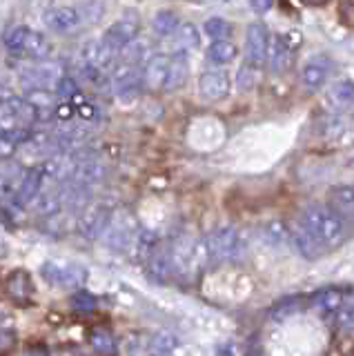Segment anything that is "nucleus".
<instances>
[{"mask_svg":"<svg viewBox=\"0 0 354 356\" xmlns=\"http://www.w3.org/2000/svg\"><path fill=\"white\" fill-rule=\"evenodd\" d=\"M27 33H29V29L23 27V25H16V27H12V29H7V31H5V36H3L5 47H7L9 51H12V54H23Z\"/></svg>","mask_w":354,"mask_h":356,"instance_id":"f704fd0d","label":"nucleus"},{"mask_svg":"<svg viewBox=\"0 0 354 356\" xmlns=\"http://www.w3.org/2000/svg\"><path fill=\"white\" fill-rule=\"evenodd\" d=\"M290 243L296 248V252L303 256V259H307V261H316V259H321L325 252L319 248V245L307 236V234L298 227V229H290Z\"/></svg>","mask_w":354,"mask_h":356,"instance_id":"cd10ccee","label":"nucleus"},{"mask_svg":"<svg viewBox=\"0 0 354 356\" xmlns=\"http://www.w3.org/2000/svg\"><path fill=\"white\" fill-rule=\"evenodd\" d=\"M352 165H354V161H352Z\"/></svg>","mask_w":354,"mask_h":356,"instance_id":"c03bdc74","label":"nucleus"},{"mask_svg":"<svg viewBox=\"0 0 354 356\" xmlns=\"http://www.w3.org/2000/svg\"><path fill=\"white\" fill-rule=\"evenodd\" d=\"M154 248H156V234H152L150 229H138L136 238H134L136 259L138 261H147Z\"/></svg>","mask_w":354,"mask_h":356,"instance_id":"72a5a7b5","label":"nucleus"},{"mask_svg":"<svg viewBox=\"0 0 354 356\" xmlns=\"http://www.w3.org/2000/svg\"><path fill=\"white\" fill-rule=\"evenodd\" d=\"M74 7H76V11H79L83 25H96V22L101 20L105 14L103 3H81V5H74Z\"/></svg>","mask_w":354,"mask_h":356,"instance_id":"c9c22d12","label":"nucleus"},{"mask_svg":"<svg viewBox=\"0 0 354 356\" xmlns=\"http://www.w3.org/2000/svg\"><path fill=\"white\" fill-rule=\"evenodd\" d=\"M42 183H45V167L36 165V167H31V170H27L23 183H20V189H18L16 205L25 207L29 203H34L42 189Z\"/></svg>","mask_w":354,"mask_h":356,"instance_id":"a211bd4d","label":"nucleus"},{"mask_svg":"<svg viewBox=\"0 0 354 356\" xmlns=\"http://www.w3.org/2000/svg\"><path fill=\"white\" fill-rule=\"evenodd\" d=\"M170 56L156 54L147 60L145 70H143V85L147 89H161L165 85V76H168Z\"/></svg>","mask_w":354,"mask_h":356,"instance_id":"4be33fe9","label":"nucleus"},{"mask_svg":"<svg viewBox=\"0 0 354 356\" xmlns=\"http://www.w3.org/2000/svg\"><path fill=\"white\" fill-rule=\"evenodd\" d=\"M270 31L263 22H252L248 27V36H246V56L248 63L252 67H261L268 60V51H270Z\"/></svg>","mask_w":354,"mask_h":356,"instance_id":"1a4fd4ad","label":"nucleus"},{"mask_svg":"<svg viewBox=\"0 0 354 356\" xmlns=\"http://www.w3.org/2000/svg\"><path fill=\"white\" fill-rule=\"evenodd\" d=\"M23 356H49V350L45 345H31V348L23 352Z\"/></svg>","mask_w":354,"mask_h":356,"instance_id":"79ce46f5","label":"nucleus"},{"mask_svg":"<svg viewBox=\"0 0 354 356\" xmlns=\"http://www.w3.org/2000/svg\"><path fill=\"white\" fill-rule=\"evenodd\" d=\"M42 276L47 278L49 283L58 285L63 289H74L81 287L87 281V270L83 265H56V263H45L42 265Z\"/></svg>","mask_w":354,"mask_h":356,"instance_id":"6e6552de","label":"nucleus"},{"mask_svg":"<svg viewBox=\"0 0 354 356\" xmlns=\"http://www.w3.org/2000/svg\"><path fill=\"white\" fill-rule=\"evenodd\" d=\"M268 60L272 72L283 74L294 65V44L290 36H276L270 40V51H268Z\"/></svg>","mask_w":354,"mask_h":356,"instance_id":"f3484780","label":"nucleus"},{"mask_svg":"<svg viewBox=\"0 0 354 356\" xmlns=\"http://www.w3.org/2000/svg\"><path fill=\"white\" fill-rule=\"evenodd\" d=\"M205 254L214 263L241 261L246 254V238L236 227H218L205 238Z\"/></svg>","mask_w":354,"mask_h":356,"instance_id":"f03ea898","label":"nucleus"},{"mask_svg":"<svg viewBox=\"0 0 354 356\" xmlns=\"http://www.w3.org/2000/svg\"><path fill=\"white\" fill-rule=\"evenodd\" d=\"M298 298H285L283 303H279L274 307V318L279 321V318H283V316H290L292 312H296L298 307H301V303H296Z\"/></svg>","mask_w":354,"mask_h":356,"instance_id":"a19ab883","label":"nucleus"},{"mask_svg":"<svg viewBox=\"0 0 354 356\" xmlns=\"http://www.w3.org/2000/svg\"><path fill=\"white\" fill-rule=\"evenodd\" d=\"M309 305L321 314H337L343 305V292L339 287H323L309 296Z\"/></svg>","mask_w":354,"mask_h":356,"instance_id":"b1692460","label":"nucleus"},{"mask_svg":"<svg viewBox=\"0 0 354 356\" xmlns=\"http://www.w3.org/2000/svg\"><path fill=\"white\" fill-rule=\"evenodd\" d=\"M29 138V129H14V131H0V161H7L23 147Z\"/></svg>","mask_w":354,"mask_h":356,"instance_id":"bb28decb","label":"nucleus"},{"mask_svg":"<svg viewBox=\"0 0 354 356\" xmlns=\"http://www.w3.org/2000/svg\"><path fill=\"white\" fill-rule=\"evenodd\" d=\"M330 72H332V65H330L328 58H314V60H309L303 67L301 83H303V87L307 89V92H316V89H321L325 85Z\"/></svg>","mask_w":354,"mask_h":356,"instance_id":"aec40b11","label":"nucleus"},{"mask_svg":"<svg viewBox=\"0 0 354 356\" xmlns=\"http://www.w3.org/2000/svg\"><path fill=\"white\" fill-rule=\"evenodd\" d=\"M257 83H259V70H257V67H252V65L241 67L239 76H236V85H239L241 92H250L252 87H257Z\"/></svg>","mask_w":354,"mask_h":356,"instance_id":"58836bf2","label":"nucleus"},{"mask_svg":"<svg viewBox=\"0 0 354 356\" xmlns=\"http://www.w3.org/2000/svg\"><path fill=\"white\" fill-rule=\"evenodd\" d=\"M328 207L352 227L354 225V185H337L330 189Z\"/></svg>","mask_w":354,"mask_h":356,"instance_id":"4468645a","label":"nucleus"},{"mask_svg":"<svg viewBox=\"0 0 354 356\" xmlns=\"http://www.w3.org/2000/svg\"><path fill=\"white\" fill-rule=\"evenodd\" d=\"M252 7H254V9H270L272 5H270V3H254Z\"/></svg>","mask_w":354,"mask_h":356,"instance_id":"37998d69","label":"nucleus"},{"mask_svg":"<svg viewBox=\"0 0 354 356\" xmlns=\"http://www.w3.org/2000/svg\"><path fill=\"white\" fill-rule=\"evenodd\" d=\"M176 348V337L172 332L154 334L150 341V356H170Z\"/></svg>","mask_w":354,"mask_h":356,"instance_id":"473e14b6","label":"nucleus"},{"mask_svg":"<svg viewBox=\"0 0 354 356\" xmlns=\"http://www.w3.org/2000/svg\"><path fill=\"white\" fill-rule=\"evenodd\" d=\"M328 103L335 111H354V83L339 81L328 89Z\"/></svg>","mask_w":354,"mask_h":356,"instance_id":"5701e85b","label":"nucleus"},{"mask_svg":"<svg viewBox=\"0 0 354 356\" xmlns=\"http://www.w3.org/2000/svg\"><path fill=\"white\" fill-rule=\"evenodd\" d=\"M301 229L312 238L323 252H332L346 245L352 236V227L335 214L328 205L312 203L303 209L301 214Z\"/></svg>","mask_w":354,"mask_h":356,"instance_id":"f257e3e1","label":"nucleus"},{"mask_svg":"<svg viewBox=\"0 0 354 356\" xmlns=\"http://www.w3.org/2000/svg\"><path fill=\"white\" fill-rule=\"evenodd\" d=\"M174 40H176V47H179L183 54H187L190 49H196L201 44V36H198V29L192 22H183L179 25V29L174 31Z\"/></svg>","mask_w":354,"mask_h":356,"instance_id":"c85d7f7f","label":"nucleus"},{"mask_svg":"<svg viewBox=\"0 0 354 356\" xmlns=\"http://www.w3.org/2000/svg\"><path fill=\"white\" fill-rule=\"evenodd\" d=\"M143 85V72L138 67H127V65H118L109 74V87L116 96H131L138 92V87Z\"/></svg>","mask_w":354,"mask_h":356,"instance_id":"9b49d317","label":"nucleus"},{"mask_svg":"<svg viewBox=\"0 0 354 356\" xmlns=\"http://www.w3.org/2000/svg\"><path fill=\"white\" fill-rule=\"evenodd\" d=\"M23 178H25V170L16 163L0 167V205H16V196Z\"/></svg>","mask_w":354,"mask_h":356,"instance_id":"ddd939ff","label":"nucleus"},{"mask_svg":"<svg viewBox=\"0 0 354 356\" xmlns=\"http://www.w3.org/2000/svg\"><path fill=\"white\" fill-rule=\"evenodd\" d=\"M63 76H65L63 63L47 60V63H38L34 67H27V70L20 74V85H23L27 92H51V89H56Z\"/></svg>","mask_w":354,"mask_h":356,"instance_id":"20e7f679","label":"nucleus"},{"mask_svg":"<svg viewBox=\"0 0 354 356\" xmlns=\"http://www.w3.org/2000/svg\"><path fill=\"white\" fill-rule=\"evenodd\" d=\"M54 92H56L58 103H72V100L81 94V87H79V83H76L72 76H63L61 83L56 85Z\"/></svg>","mask_w":354,"mask_h":356,"instance_id":"4c0bfd02","label":"nucleus"},{"mask_svg":"<svg viewBox=\"0 0 354 356\" xmlns=\"http://www.w3.org/2000/svg\"><path fill=\"white\" fill-rule=\"evenodd\" d=\"M187 74H190V58H187V54L176 51L170 58V67H168V76H165L163 89H168V92L181 89L187 81Z\"/></svg>","mask_w":354,"mask_h":356,"instance_id":"412c9836","label":"nucleus"},{"mask_svg":"<svg viewBox=\"0 0 354 356\" xmlns=\"http://www.w3.org/2000/svg\"><path fill=\"white\" fill-rule=\"evenodd\" d=\"M90 343L94 352L103 354V356H114L116 354V341L112 337V332L107 327H94L90 334Z\"/></svg>","mask_w":354,"mask_h":356,"instance_id":"c756f323","label":"nucleus"},{"mask_svg":"<svg viewBox=\"0 0 354 356\" xmlns=\"http://www.w3.org/2000/svg\"><path fill=\"white\" fill-rule=\"evenodd\" d=\"M150 276L154 278L156 283H168L170 276L174 274V265H172V245H161L156 243V248L152 250L150 259Z\"/></svg>","mask_w":354,"mask_h":356,"instance_id":"2eb2a0df","label":"nucleus"},{"mask_svg":"<svg viewBox=\"0 0 354 356\" xmlns=\"http://www.w3.org/2000/svg\"><path fill=\"white\" fill-rule=\"evenodd\" d=\"M72 307H74L76 312H94V309L98 307V300H96V296L90 294V292H76V294L72 296Z\"/></svg>","mask_w":354,"mask_h":356,"instance_id":"ea45409f","label":"nucleus"},{"mask_svg":"<svg viewBox=\"0 0 354 356\" xmlns=\"http://www.w3.org/2000/svg\"><path fill=\"white\" fill-rule=\"evenodd\" d=\"M45 25L56 33H72L83 27V20L74 5H54L45 11Z\"/></svg>","mask_w":354,"mask_h":356,"instance_id":"9d476101","label":"nucleus"},{"mask_svg":"<svg viewBox=\"0 0 354 356\" xmlns=\"http://www.w3.org/2000/svg\"><path fill=\"white\" fill-rule=\"evenodd\" d=\"M112 214H114V205L109 203V200H105V198L92 200V203L79 214L76 229H79L81 236L96 241V238H101L105 234L109 220H112Z\"/></svg>","mask_w":354,"mask_h":356,"instance_id":"7ed1b4c3","label":"nucleus"},{"mask_svg":"<svg viewBox=\"0 0 354 356\" xmlns=\"http://www.w3.org/2000/svg\"><path fill=\"white\" fill-rule=\"evenodd\" d=\"M205 33L209 38H214V42H218V40H227L230 36H232V25L227 20H223V18H209L207 22H205Z\"/></svg>","mask_w":354,"mask_h":356,"instance_id":"e433bc0d","label":"nucleus"},{"mask_svg":"<svg viewBox=\"0 0 354 356\" xmlns=\"http://www.w3.org/2000/svg\"><path fill=\"white\" fill-rule=\"evenodd\" d=\"M23 54L27 56V58H31V60L42 63L45 58H49V54H51V42H49V38L45 36V33L29 29L27 38H25Z\"/></svg>","mask_w":354,"mask_h":356,"instance_id":"393cba45","label":"nucleus"},{"mask_svg":"<svg viewBox=\"0 0 354 356\" xmlns=\"http://www.w3.org/2000/svg\"><path fill=\"white\" fill-rule=\"evenodd\" d=\"M147 54H150V42L143 40V38H134L118 51V65L138 67L140 70V65L147 58Z\"/></svg>","mask_w":354,"mask_h":356,"instance_id":"a878e982","label":"nucleus"},{"mask_svg":"<svg viewBox=\"0 0 354 356\" xmlns=\"http://www.w3.org/2000/svg\"><path fill=\"white\" fill-rule=\"evenodd\" d=\"M198 92L205 100H223L230 94V78L225 72H205L198 81Z\"/></svg>","mask_w":354,"mask_h":356,"instance_id":"6ab92c4d","label":"nucleus"},{"mask_svg":"<svg viewBox=\"0 0 354 356\" xmlns=\"http://www.w3.org/2000/svg\"><path fill=\"white\" fill-rule=\"evenodd\" d=\"M134 38H138V18H134V16L118 18L114 25L105 31V36H103V40L114 51H120L127 42H131Z\"/></svg>","mask_w":354,"mask_h":356,"instance_id":"f8f14e48","label":"nucleus"},{"mask_svg":"<svg viewBox=\"0 0 354 356\" xmlns=\"http://www.w3.org/2000/svg\"><path fill=\"white\" fill-rule=\"evenodd\" d=\"M207 58L216 63V65H227L236 58V44L230 42V40H218V42H212L207 49Z\"/></svg>","mask_w":354,"mask_h":356,"instance_id":"7c9ffc66","label":"nucleus"},{"mask_svg":"<svg viewBox=\"0 0 354 356\" xmlns=\"http://www.w3.org/2000/svg\"><path fill=\"white\" fill-rule=\"evenodd\" d=\"M136 220L131 218L129 211H118L114 209L112 214V220H109V225L105 229V243L109 245V250L114 252H125L127 248L134 245V238H136Z\"/></svg>","mask_w":354,"mask_h":356,"instance_id":"423d86ee","label":"nucleus"},{"mask_svg":"<svg viewBox=\"0 0 354 356\" xmlns=\"http://www.w3.org/2000/svg\"><path fill=\"white\" fill-rule=\"evenodd\" d=\"M152 27L156 31V36L170 38L174 36V31L179 29V16H176L174 11H161V14H156V18H154Z\"/></svg>","mask_w":354,"mask_h":356,"instance_id":"2f4dec72","label":"nucleus"},{"mask_svg":"<svg viewBox=\"0 0 354 356\" xmlns=\"http://www.w3.org/2000/svg\"><path fill=\"white\" fill-rule=\"evenodd\" d=\"M5 289H7L9 298L18 305H29L31 298H34V281H31L29 272H25V270H14L9 274Z\"/></svg>","mask_w":354,"mask_h":356,"instance_id":"dca6fc26","label":"nucleus"},{"mask_svg":"<svg viewBox=\"0 0 354 356\" xmlns=\"http://www.w3.org/2000/svg\"><path fill=\"white\" fill-rule=\"evenodd\" d=\"M118 51H114L109 44L101 40H87L83 47L79 49V67H94L105 74H112L116 67Z\"/></svg>","mask_w":354,"mask_h":356,"instance_id":"0eeeda50","label":"nucleus"},{"mask_svg":"<svg viewBox=\"0 0 354 356\" xmlns=\"http://www.w3.org/2000/svg\"><path fill=\"white\" fill-rule=\"evenodd\" d=\"M31 122H36V111L27 100L16 96L0 100V131L29 129Z\"/></svg>","mask_w":354,"mask_h":356,"instance_id":"39448f33","label":"nucleus"}]
</instances>
